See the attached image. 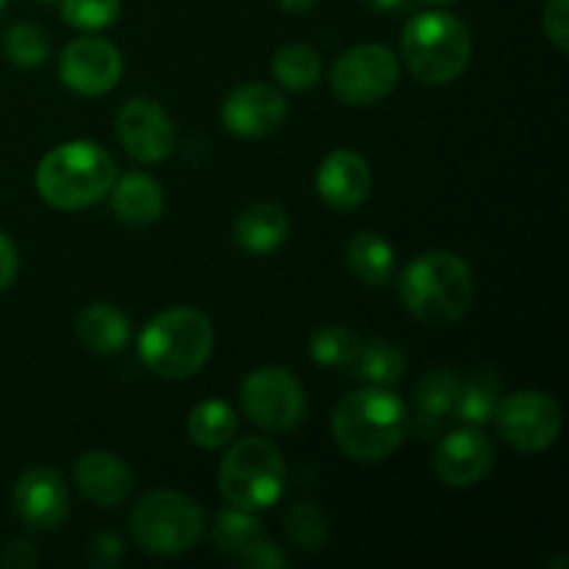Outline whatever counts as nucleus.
<instances>
[{"instance_id": "f03ea898", "label": "nucleus", "mask_w": 569, "mask_h": 569, "mask_svg": "<svg viewBox=\"0 0 569 569\" xmlns=\"http://www.w3.org/2000/svg\"><path fill=\"white\" fill-rule=\"evenodd\" d=\"M476 295L472 272L450 250H426L406 264L400 276V300L422 326H453L467 315Z\"/></svg>"}, {"instance_id": "4468645a", "label": "nucleus", "mask_w": 569, "mask_h": 569, "mask_svg": "<svg viewBox=\"0 0 569 569\" xmlns=\"http://www.w3.org/2000/svg\"><path fill=\"white\" fill-rule=\"evenodd\" d=\"M222 126L228 133L239 139H261L270 137L272 131L287 120V100L270 83L250 81L233 89L222 100Z\"/></svg>"}, {"instance_id": "a878e982", "label": "nucleus", "mask_w": 569, "mask_h": 569, "mask_svg": "<svg viewBox=\"0 0 569 569\" xmlns=\"http://www.w3.org/2000/svg\"><path fill=\"white\" fill-rule=\"evenodd\" d=\"M361 348H365V342L359 339V333H353L345 326H322L309 339L311 359L320 367H328V370L353 367Z\"/></svg>"}, {"instance_id": "9d476101", "label": "nucleus", "mask_w": 569, "mask_h": 569, "mask_svg": "<svg viewBox=\"0 0 569 569\" xmlns=\"http://www.w3.org/2000/svg\"><path fill=\"white\" fill-rule=\"evenodd\" d=\"M331 89L342 103L372 106L381 103L400 81V61L387 44H356L345 50L331 67Z\"/></svg>"}, {"instance_id": "f3484780", "label": "nucleus", "mask_w": 569, "mask_h": 569, "mask_svg": "<svg viewBox=\"0 0 569 569\" xmlns=\"http://www.w3.org/2000/svg\"><path fill=\"white\" fill-rule=\"evenodd\" d=\"M76 483L89 503L100 509H117L133 489V472L120 456L109 450H89L76 465Z\"/></svg>"}, {"instance_id": "0eeeda50", "label": "nucleus", "mask_w": 569, "mask_h": 569, "mask_svg": "<svg viewBox=\"0 0 569 569\" xmlns=\"http://www.w3.org/2000/svg\"><path fill=\"white\" fill-rule=\"evenodd\" d=\"M206 517L189 495L172 489H156L139 498L131 511L133 542L150 556L176 559L200 542Z\"/></svg>"}, {"instance_id": "2eb2a0df", "label": "nucleus", "mask_w": 569, "mask_h": 569, "mask_svg": "<svg viewBox=\"0 0 569 569\" xmlns=\"http://www.w3.org/2000/svg\"><path fill=\"white\" fill-rule=\"evenodd\" d=\"M11 506L17 520L31 531H56L70 511V492L59 472L31 467L17 478Z\"/></svg>"}, {"instance_id": "1a4fd4ad", "label": "nucleus", "mask_w": 569, "mask_h": 569, "mask_svg": "<svg viewBox=\"0 0 569 569\" xmlns=\"http://www.w3.org/2000/svg\"><path fill=\"white\" fill-rule=\"evenodd\" d=\"M500 439L520 453H542L559 439L565 417L561 406L539 389H520L500 398L492 415Z\"/></svg>"}, {"instance_id": "2f4dec72", "label": "nucleus", "mask_w": 569, "mask_h": 569, "mask_svg": "<svg viewBox=\"0 0 569 569\" xmlns=\"http://www.w3.org/2000/svg\"><path fill=\"white\" fill-rule=\"evenodd\" d=\"M237 559L250 569H283L289 565L287 553H283V550L278 548V545L272 542L267 533L264 537L256 539V542H250L248 548L237 556Z\"/></svg>"}, {"instance_id": "e433bc0d", "label": "nucleus", "mask_w": 569, "mask_h": 569, "mask_svg": "<svg viewBox=\"0 0 569 569\" xmlns=\"http://www.w3.org/2000/svg\"><path fill=\"white\" fill-rule=\"evenodd\" d=\"M276 3L281 6L283 11H289V14H303V11H309L317 0H276Z\"/></svg>"}, {"instance_id": "423d86ee", "label": "nucleus", "mask_w": 569, "mask_h": 569, "mask_svg": "<svg viewBox=\"0 0 569 569\" xmlns=\"http://www.w3.org/2000/svg\"><path fill=\"white\" fill-rule=\"evenodd\" d=\"M287 465L270 439L244 437L228 448L220 461V489L226 500L244 511H264L281 500Z\"/></svg>"}, {"instance_id": "dca6fc26", "label": "nucleus", "mask_w": 569, "mask_h": 569, "mask_svg": "<svg viewBox=\"0 0 569 569\" xmlns=\"http://www.w3.org/2000/svg\"><path fill=\"white\" fill-rule=\"evenodd\" d=\"M372 170L365 156L339 148L322 159L317 170V194L333 211H353L370 198Z\"/></svg>"}, {"instance_id": "ddd939ff", "label": "nucleus", "mask_w": 569, "mask_h": 569, "mask_svg": "<svg viewBox=\"0 0 569 569\" xmlns=\"http://www.w3.org/2000/svg\"><path fill=\"white\" fill-rule=\"evenodd\" d=\"M492 467L495 448L478 426H465L445 433L433 450V470L453 489L476 487L492 472Z\"/></svg>"}, {"instance_id": "20e7f679", "label": "nucleus", "mask_w": 569, "mask_h": 569, "mask_svg": "<svg viewBox=\"0 0 569 569\" xmlns=\"http://www.w3.org/2000/svg\"><path fill=\"white\" fill-rule=\"evenodd\" d=\"M214 350V326L189 306L156 315L139 333V359L153 376L183 381L206 367Z\"/></svg>"}, {"instance_id": "6ab92c4d", "label": "nucleus", "mask_w": 569, "mask_h": 569, "mask_svg": "<svg viewBox=\"0 0 569 569\" xmlns=\"http://www.w3.org/2000/svg\"><path fill=\"white\" fill-rule=\"evenodd\" d=\"M111 211L122 226L148 228L164 214V189L144 172H126L109 189Z\"/></svg>"}, {"instance_id": "b1692460", "label": "nucleus", "mask_w": 569, "mask_h": 569, "mask_svg": "<svg viewBox=\"0 0 569 569\" xmlns=\"http://www.w3.org/2000/svg\"><path fill=\"white\" fill-rule=\"evenodd\" d=\"M239 428V417L226 400H203L189 411L187 433L198 448L217 450L233 442Z\"/></svg>"}, {"instance_id": "5701e85b", "label": "nucleus", "mask_w": 569, "mask_h": 569, "mask_svg": "<svg viewBox=\"0 0 569 569\" xmlns=\"http://www.w3.org/2000/svg\"><path fill=\"white\" fill-rule=\"evenodd\" d=\"M500 398H503V378H500V372L489 365L478 367V370L472 372L470 381L461 383V395L453 415L459 417L465 426L481 428L492 420Z\"/></svg>"}, {"instance_id": "f8f14e48", "label": "nucleus", "mask_w": 569, "mask_h": 569, "mask_svg": "<svg viewBox=\"0 0 569 569\" xmlns=\"http://www.w3.org/2000/svg\"><path fill=\"white\" fill-rule=\"evenodd\" d=\"M122 67V53L109 39L78 37L61 50L59 76L76 94L100 98L120 83Z\"/></svg>"}, {"instance_id": "ea45409f", "label": "nucleus", "mask_w": 569, "mask_h": 569, "mask_svg": "<svg viewBox=\"0 0 569 569\" xmlns=\"http://www.w3.org/2000/svg\"><path fill=\"white\" fill-rule=\"evenodd\" d=\"M3 6H6V0H0V9H3Z\"/></svg>"}, {"instance_id": "7c9ffc66", "label": "nucleus", "mask_w": 569, "mask_h": 569, "mask_svg": "<svg viewBox=\"0 0 569 569\" xmlns=\"http://www.w3.org/2000/svg\"><path fill=\"white\" fill-rule=\"evenodd\" d=\"M122 0H61V17L78 31H103L117 22Z\"/></svg>"}, {"instance_id": "c85d7f7f", "label": "nucleus", "mask_w": 569, "mask_h": 569, "mask_svg": "<svg viewBox=\"0 0 569 569\" xmlns=\"http://www.w3.org/2000/svg\"><path fill=\"white\" fill-rule=\"evenodd\" d=\"M283 531H287L289 542L298 545L300 550H320L328 539L326 515L309 500H298L283 515Z\"/></svg>"}, {"instance_id": "c756f323", "label": "nucleus", "mask_w": 569, "mask_h": 569, "mask_svg": "<svg viewBox=\"0 0 569 569\" xmlns=\"http://www.w3.org/2000/svg\"><path fill=\"white\" fill-rule=\"evenodd\" d=\"M3 53L11 64L31 70V67L44 64V59L50 56V37L39 26L20 22L6 31Z\"/></svg>"}, {"instance_id": "aec40b11", "label": "nucleus", "mask_w": 569, "mask_h": 569, "mask_svg": "<svg viewBox=\"0 0 569 569\" xmlns=\"http://www.w3.org/2000/svg\"><path fill=\"white\" fill-rule=\"evenodd\" d=\"M289 217L276 203H253L233 222V242L250 256H270L287 242Z\"/></svg>"}, {"instance_id": "f704fd0d", "label": "nucleus", "mask_w": 569, "mask_h": 569, "mask_svg": "<svg viewBox=\"0 0 569 569\" xmlns=\"http://www.w3.org/2000/svg\"><path fill=\"white\" fill-rule=\"evenodd\" d=\"M17 270H20V256H17L14 242L0 231V292L14 283Z\"/></svg>"}, {"instance_id": "f257e3e1", "label": "nucleus", "mask_w": 569, "mask_h": 569, "mask_svg": "<svg viewBox=\"0 0 569 569\" xmlns=\"http://www.w3.org/2000/svg\"><path fill=\"white\" fill-rule=\"evenodd\" d=\"M339 450L361 465L387 461L411 431V415L403 400L387 387H367L345 395L331 417Z\"/></svg>"}, {"instance_id": "a211bd4d", "label": "nucleus", "mask_w": 569, "mask_h": 569, "mask_svg": "<svg viewBox=\"0 0 569 569\" xmlns=\"http://www.w3.org/2000/svg\"><path fill=\"white\" fill-rule=\"evenodd\" d=\"M461 383H465V378L450 367H433V370L422 372L415 387L417 415L411 420V428L420 433V439H431L445 426V420L453 417Z\"/></svg>"}, {"instance_id": "a19ab883", "label": "nucleus", "mask_w": 569, "mask_h": 569, "mask_svg": "<svg viewBox=\"0 0 569 569\" xmlns=\"http://www.w3.org/2000/svg\"><path fill=\"white\" fill-rule=\"evenodd\" d=\"M44 3H53V0H44Z\"/></svg>"}, {"instance_id": "72a5a7b5", "label": "nucleus", "mask_w": 569, "mask_h": 569, "mask_svg": "<svg viewBox=\"0 0 569 569\" xmlns=\"http://www.w3.org/2000/svg\"><path fill=\"white\" fill-rule=\"evenodd\" d=\"M122 559V542L114 533H98V537L89 542V561L94 567H114Z\"/></svg>"}, {"instance_id": "bb28decb", "label": "nucleus", "mask_w": 569, "mask_h": 569, "mask_svg": "<svg viewBox=\"0 0 569 569\" xmlns=\"http://www.w3.org/2000/svg\"><path fill=\"white\" fill-rule=\"evenodd\" d=\"M356 367H359V378H365L372 387H392L403 378L406 356L395 342L376 339V342L361 348Z\"/></svg>"}, {"instance_id": "7ed1b4c3", "label": "nucleus", "mask_w": 569, "mask_h": 569, "mask_svg": "<svg viewBox=\"0 0 569 569\" xmlns=\"http://www.w3.org/2000/svg\"><path fill=\"white\" fill-rule=\"evenodd\" d=\"M117 178L114 159L89 139H72L50 150L37 167V192L59 211L100 203Z\"/></svg>"}, {"instance_id": "4c0bfd02", "label": "nucleus", "mask_w": 569, "mask_h": 569, "mask_svg": "<svg viewBox=\"0 0 569 569\" xmlns=\"http://www.w3.org/2000/svg\"><path fill=\"white\" fill-rule=\"evenodd\" d=\"M365 3L376 11H400V9H406L411 0H365Z\"/></svg>"}, {"instance_id": "6e6552de", "label": "nucleus", "mask_w": 569, "mask_h": 569, "mask_svg": "<svg viewBox=\"0 0 569 569\" xmlns=\"http://www.w3.org/2000/svg\"><path fill=\"white\" fill-rule=\"evenodd\" d=\"M239 406L264 431L289 433L306 417L303 383L283 367H256L239 387Z\"/></svg>"}, {"instance_id": "473e14b6", "label": "nucleus", "mask_w": 569, "mask_h": 569, "mask_svg": "<svg viewBox=\"0 0 569 569\" xmlns=\"http://www.w3.org/2000/svg\"><path fill=\"white\" fill-rule=\"evenodd\" d=\"M542 31L559 53L569 50V0H548L542 14Z\"/></svg>"}, {"instance_id": "58836bf2", "label": "nucleus", "mask_w": 569, "mask_h": 569, "mask_svg": "<svg viewBox=\"0 0 569 569\" xmlns=\"http://www.w3.org/2000/svg\"><path fill=\"white\" fill-rule=\"evenodd\" d=\"M422 3H431V6H448V3H456V0H422Z\"/></svg>"}, {"instance_id": "412c9836", "label": "nucleus", "mask_w": 569, "mask_h": 569, "mask_svg": "<svg viewBox=\"0 0 569 569\" xmlns=\"http://www.w3.org/2000/svg\"><path fill=\"white\" fill-rule=\"evenodd\" d=\"M76 333L92 353L111 356L126 348L131 337V322L126 311H120L111 303H92L78 315Z\"/></svg>"}, {"instance_id": "4be33fe9", "label": "nucleus", "mask_w": 569, "mask_h": 569, "mask_svg": "<svg viewBox=\"0 0 569 569\" xmlns=\"http://www.w3.org/2000/svg\"><path fill=\"white\" fill-rule=\"evenodd\" d=\"M348 267L367 287H387L395 276V248L376 231L356 233L348 242Z\"/></svg>"}, {"instance_id": "39448f33", "label": "nucleus", "mask_w": 569, "mask_h": 569, "mask_svg": "<svg viewBox=\"0 0 569 569\" xmlns=\"http://www.w3.org/2000/svg\"><path fill=\"white\" fill-rule=\"evenodd\" d=\"M400 50L417 81L445 87L470 64L472 39L465 22L450 11H420L406 22Z\"/></svg>"}, {"instance_id": "cd10ccee", "label": "nucleus", "mask_w": 569, "mask_h": 569, "mask_svg": "<svg viewBox=\"0 0 569 569\" xmlns=\"http://www.w3.org/2000/svg\"><path fill=\"white\" fill-rule=\"evenodd\" d=\"M214 545L220 553L233 556L237 559L250 542H256L259 537H264V528L256 520L253 511H244L231 506V509H222L214 520Z\"/></svg>"}, {"instance_id": "393cba45", "label": "nucleus", "mask_w": 569, "mask_h": 569, "mask_svg": "<svg viewBox=\"0 0 569 569\" xmlns=\"http://www.w3.org/2000/svg\"><path fill=\"white\" fill-rule=\"evenodd\" d=\"M272 76L283 89L292 92H306L315 87L322 76V61L315 48L303 42H289L276 50L272 56Z\"/></svg>"}, {"instance_id": "9b49d317", "label": "nucleus", "mask_w": 569, "mask_h": 569, "mask_svg": "<svg viewBox=\"0 0 569 569\" xmlns=\"http://www.w3.org/2000/svg\"><path fill=\"white\" fill-rule=\"evenodd\" d=\"M117 139L139 164H159L176 150V126L153 98H131L117 111Z\"/></svg>"}, {"instance_id": "c9c22d12", "label": "nucleus", "mask_w": 569, "mask_h": 569, "mask_svg": "<svg viewBox=\"0 0 569 569\" xmlns=\"http://www.w3.org/2000/svg\"><path fill=\"white\" fill-rule=\"evenodd\" d=\"M3 567H17V569H26L37 565V553H33L31 545L26 539H14V542L6 545L3 550Z\"/></svg>"}]
</instances>
